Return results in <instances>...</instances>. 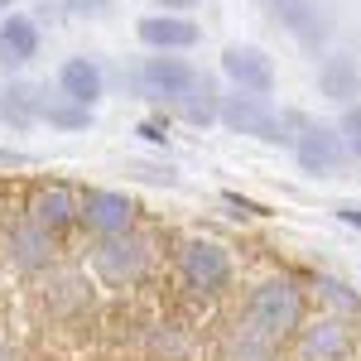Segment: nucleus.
<instances>
[{"label": "nucleus", "instance_id": "obj_19", "mask_svg": "<svg viewBox=\"0 0 361 361\" xmlns=\"http://www.w3.org/2000/svg\"><path fill=\"white\" fill-rule=\"evenodd\" d=\"M39 92L44 87H29V82H10L5 92H0V116L15 126V130H25V126H34L39 121Z\"/></svg>", "mask_w": 361, "mask_h": 361}, {"label": "nucleus", "instance_id": "obj_20", "mask_svg": "<svg viewBox=\"0 0 361 361\" xmlns=\"http://www.w3.org/2000/svg\"><path fill=\"white\" fill-rule=\"evenodd\" d=\"M313 289H318V299L333 308V318H357L361 313V289H352V284H342V279H333V275H318L313 279Z\"/></svg>", "mask_w": 361, "mask_h": 361}, {"label": "nucleus", "instance_id": "obj_4", "mask_svg": "<svg viewBox=\"0 0 361 361\" xmlns=\"http://www.w3.org/2000/svg\"><path fill=\"white\" fill-rule=\"evenodd\" d=\"M178 275H183V284L193 294H222L226 284H231V255H226L222 241L193 236L178 250Z\"/></svg>", "mask_w": 361, "mask_h": 361}, {"label": "nucleus", "instance_id": "obj_7", "mask_svg": "<svg viewBox=\"0 0 361 361\" xmlns=\"http://www.w3.org/2000/svg\"><path fill=\"white\" fill-rule=\"evenodd\" d=\"M217 121H222L226 130H236V135L265 140V145H284L279 140V111L270 102H260V97H241V92L217 97Z\"/></svg>", "mask_w": 361, "mask_h": 361}, {"label": "nucleus", "instance_id": "obj_5", "mask_svg": "<svg viewBox=\"0 0 361 361\" xmlns=\"http://www.w3.org/2000/svg\"><path fill=\"white\" fill-rule=\"evenodd\" d=\"M294 159H299V169L313 173V178L347 173V164H352V154H347V145L337 135V126H328V121H308L304 130L294 135Z\"/></svg>", "mask_w": 361, "mask_h": 361}, {"label": "nucleus", "instance_id": "obj_16", "mask_svg": "<svg viewBox=\"0 0 361 361\" xmlns=\"http://www.w3.org/2000/svg\"><path fill=\"white\" fill-rule=\"evenodd\" d=\"M318 92L328 97V102H347V106H357L361 102V68L357 58L347 54H328L318 63Z\"/></svg>", "mask_w": 361, "mask_h": 361}, {"label": "nucleus", "instance_id": "obj_10", "mask_svg": "<svg viewBox=\"0 0 361 361\" xmlns=\"http://www.w3.org/2000/svg\"><path fill=\"white\" fill-rule=\"evenodd\" d=\"M347 352H352V328L333 313L313 318L294 333V357L299 361H347Z\"/></svg>", "mask_w": 361, "mask_h": 361}, {"label": "nucleus", "instance_id": "obj_9", "mask_svg": "<svg viewBox=\"0 0 361 361\" xmlns=\"http://www.w3.org/2000/svg\"><path fill=\"white\" fill-rule=\"evenodd\" d=\"M270 15H275L279 29H289L304 49H328V39L337 34V15L328 10V5H313V0H279V5H270Z\"/></svg>", "mask_w": 361, "mask_h": 361}, {"label": "nucleus", "instance_id": "obj_1", "mask_svg": "<svg viewBox=\"0 0 361 361\" xmlns=\"http://www.w3.org/2000/svg\"><path fill=\"white\" fill-rule=\"evenodd\" d=\"M241 323H246L250 333L270 337V342L279 347L284 337H294L299 328H304V289H299L289 275L260 279V284L246 294V313H241Z\"/></svg>", "mask_w": 361, "mask_h": 361}, {"label": "nucleus", "instance_id": "obj_27", "mask_svg": "<svg viewBox=\"0 0 361 361\" xmlns=\"http://www.w3.org/2000/svg\"><path fill=\"white\" fill-rule=\"evenodd\" d=\"M0 361H15V352H10V342H0Z\"/></svg>", "mask_w": 361, "mask_h": 361}, {"label": "nucleus", "instance_id": "obj_13", "mask_svg": "<svg viewBox=\"0 0 361 361\" xmlns=\"http://www.w3.org/2000/svg\"><path fill=\"white\" fill-rule=\"evenodd\" d=\"M58 97H68V102H78V106H97L102 97H106V73H102V63L97 58H68L63 68H58Z\"/></svg>", "mask_w": 361, "mask_h": 361}, {"label": "nucleus", "instance_id": "obj_24", "mask_svg": "<svg viewBox=\"0 0 361 361\" xmlns=\"http://www.w3.org/2000/svg\"><path fill=\"white\" fill-rule=\"evenodd\" d=\"M135 130H140L145 140H149V145H164V149H169V126L159 121V116H154V121H140Z\"/></svg>", "mask_w": 361, "mask_h": 361}, {"label": "nucleus", "instance_id": "obj_22", "mask_svg": "<svg viewBox=\"0 0 361 361\" xmlns=\"http://www.w3.org/2000/svg\"><path fill=\"white\" fill-rule=\"evenodd\" d=\"M337 135H342V145H347V154H352V159H361V102L342 111V121H337Z\"/></svg>", "mask_w": 361, "mask_h": 361}, {"label": "nucleus", "instance_id": "obj_18", "mask_svg": "<svg viewBox=\"0 0 361 361\" xmlns=\"http://www.w3.org/2000/svg\"><path fill=\"white\" fill-rule=\"evenodd\" d=\"M222 361H279V347L270 342V337L250 333L246 323H236V328L226 333V342H222Z\"/></svg>", "mask_w": 361, "mask_h": 361}, {"label": "nucleus", "instance_id": "obj_11", "mask_svg": "<svg viewBox=\"0 0 361 361\" xmlns=\"http://www.w3.org/2000/svg\"><path fill=\"white\" fill-rule=\"evenodd\" d=\"M140 44L149 49V54H178L183 58V49H193L197 39H202V25L197 20H188V15H145L135 25Z\"/></svg>", "mask_w": 361, "mask_h": 361}, {"label": "nucleus", "instance_id": "obj_21", "mask_svg": "<svg viewBox=\"0 0 361 361\" xmlns=\"http://www.w3.org/2000/svg\"><path fill=\"white\" fill-rule=\"evenodd\" d=\"M178 111H183V121L197 126V130L217 126V92H212V87H207V92H197V97H188V102H178Z\"/></svg>", "mask_w": 361, "mask_h": 361}, {"label": "nucleus", "instance_id": "obj_6", "mask_svg": "<svg viewBox=\"0 0 361 361\" xmlns=\"http://www.w3.org/2000/svg\"><path fill=\"white\" fill-rule=\"evenodd\" d=\"M78 222L97 231V241L126 236V231H135V202L116 188H87V193H78Z\"/></svg>", "mask_w": 361, "mask_h": 361}, {"label": "nucleus", "instance_id": "obj_8", "mask_svg": "<svg viewBox=\"0 0 361 361\" xmlns=\"http://www.w3.org/2000/svg\"><path fill=\"white\" fill-rule=\"evenodd\" d=\"M222 73L241 97L270 102V92H275V58L265 54V49H255V44H231L222 54Z\"/></svg>", "mask_w": 361, "mask_h": 361}, {"label": "nucleus", "instance_id": "obj_14", "mask_svg": "<svg viewBox=\"0 0 361 361\" xmlns=\"http://www.w3.org/2000/svg\"><path fill=\"white\" fill-rule=\"evenodd\" d=\"M39 44H44V34H39V20H29V15H0V68H10V73H20L25 63H34L39 54Z\"/></svg>", "mask_w": 361, "mask_h": 361}, {"label": "nucleus", "instance_id": "obj_17", "mask_svg": "<svg viewBox=\"0 0 361 361\" xmlns=\"http://www.w3.org/2000/svg\"><path fill=\"white\" fill-rule=\"evenodd\" d=\"M39 121H49V130H92L97 126V116L78 106V102H68V97H58V92H39Z\"/></svg>", "mask_w": 361, "mask_h": 361}, {"label": "nucleus", "instance_id": "obj_25", "mask_svg": "<svg viewBox=\"0 0 361 361\" xmlns=\"http://www.w3.org/2000/svg\"><path fill=\"white\" fill-rule=\"evenodd\" d=\"M222 202H226V207H231V212H236V217H255V212H260V207H255V202H250V197L231 193V188H226V193H222Z\"/></svg>", "mask_w": 361, "mask_h": 361}, {"label": "nucleus", "instance_id": "obj_23", "mask_svg": "<svg viewBox=\"0 0 361 361\" xmlns=\"http://www.w3.org/2000/svg\"><path fill=\"white\" fill-rule=\"evenodd\" d=\"M130 169V173H135V178H145V183H164V188H178V173H173V169H159V164H126Z\"/></svg>", "mask_w": 361, "mask_h": 361}, {"label": "nucleus", "instance_id": "obj_26", "mask_svg": "<svg viewBox=\"0 0 361 361\" xmlns=\"http://www.w3.org/2000/svg\"><path fill=\"white\" fill-rule=\"evenodd\" d=\"M333 212H337V222H347V226H357V231H361V207H357V202H342V207H333Z\"/></svg>", "mask_w": 361, "mask_h": 361}, {"label": "nucleus", "instance_id": "obj_12", "mask_svg": "<svg viewBox=\"0 0 361 361\" xmlns=\"http://www.w3.org/2000/svg\"><path fill=\"white\" fill-rule=\"evenodd\" d=\"M5 250H10V260H15L25 275H39V270H49V265L58 260V236H54V231H44L39 222L20 217V222L10 226Z\"/></svg>", "mask_w": 361, "mask_h": 361}, {"label": "nucleus", "instance_id": "obj_2", "mask_svg": "<svg viewBox=\"0 0 361 361\" xmlns=\"http://www.w3.org/2000/svg\"><path fill=\"white\" fill-rule=\"evenodd\" d=\"M130 82H135V92L149 97V102H173V106H178V102H188L197 92H207L212 78H207L197 63H188V58H178V54H149L135 73H130Z\"/></svg>", "mask_w": 361, "mask_h": 361}, {"label": "nucleus", "instance_id": "obj_15", "mask_svg": "<svg viewBox=\"0 0 361 361\" xmlns=\"http://www.w3.org/2000/svg\"><path fill=\"white\" fill-rule=\"evenodd\" d=\"M29 222H39L44 231H68V226H78V193L68 188V183H49V188H39V193L29 197Z\"/></svg>", "mask_w": 361, "mask_h": 361}, {"label": "nucleus", "instance_id": "obj_3", "mask_svg": "<svg viewBox=\"0 0 361 361\" xmlns=\"http://www.w3.org/2000/svg\"><path fill=\"white\" fill-rule=\"evenodd\" d=\"M92 270H97L102 284H116V289L140 284V279L149 275V241L135 236V231H126V236H106V241L92 246Z\"/></svg>", "mask_w": 361, "mask_h": 361}]
</instances>
